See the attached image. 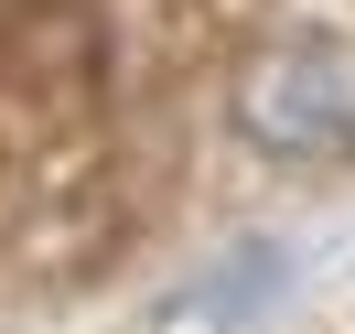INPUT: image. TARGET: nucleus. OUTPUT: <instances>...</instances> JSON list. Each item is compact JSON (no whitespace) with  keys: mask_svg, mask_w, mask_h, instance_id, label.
Segmentation results:
<instances>
[{"mask_svg":"<svg viewBox=\"0 0 355 334\" xmlns=\"http://www.w3.org/2000/svg\"><path fill=\"white\" fill-rule=\"evenodd\" d=\"M237 140L269 162H355V33H291L237 76Z\"/></svg>","mask_w":355,"mask_h":334,"instance_id":"obj_1","label":"nucleus"}]
</instances>
